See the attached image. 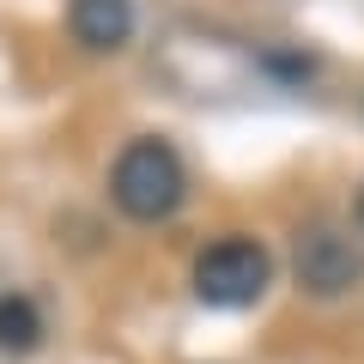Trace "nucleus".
I'll use <instances>...</instances> for the list:
<instances>
[{
    "mask_svg": "<svg viewBox=\"0 0 364 364\" xmlns=\"http://www.w3.org/2000/svg\"><path fill=\"white\" fill-rule=\"evenodd\" d=\"M267 279H273V261H267V249L249 243V237H225V243L200 249V261H195V298L219 304V310L255 304L261 291H267Z\"/></svg>",
    "mask_w": 364,
    "mask_h": 364,
    "instance_id": "obj_2",
    "label": "nucleus"
},
{
    "mask_svg": "<svg viewBox=\"0 0 364 364\" xmlns=\"http://www.w3.org/2000/svg\"><path fill=\"white\" fill-rule=\"evenodd\" d=\"M67 25L85 49H122L134 31V0H73Z\"/></svg>",
    "mask_w": 364,
    "mask_h": 364,
    "instance_id": "obj_4",
    "label": "nucleus"
},
{
    "mask_svg": "<svg viewBox=\"0 0 364 364\" xmlns=\"http://www.w3.org/2000/svg\"><path fill=\"white\" fill-rule=\"evenodd\" d=\"M291 261H298V286L316 291V298H340V291H352L364 279V255L340 231H328V225H310L298 237V255Z\"/></svg>",
    "mask_w": 364,
    "mask_h": 364,
    "instance_id": "obj_3",
    "label": "nucleus"
},
{
    "mask_svg": "<svg viewBox=\"0 0 364 364\" xmlns=\"http://www.w3.org/2000/svg\"><path fill=\"white\" fill-rule=\"evenodd\" d=\"M109 195H116V207L128 213V219H140V225L170 219V213L182 207V195H188L182 158L170 152L164 140H134L128 152L116 158V170H109Z\"/></svg>",
    "mask_w": 364,
    "mask_h": 364,
    "instance_id": "obj_1",
    "label": "nucleus"
},
{
    "mask_svg": "<svg viewBox=\"0 0 364 364\" xmlns=\"http://www.w3.org/2000/svg\"><path fill=\"white\" fill-rule=\"evenodd\" d=\"M43 334L37 310H31V298H0V352H31Z\"/></svg>",
    "mask_w": 364,
    "mask_h": 364,
    "instance_id": "obj_5",
    "label": "nucleus"
},
{
    "mask_svg": "<svg viewBox=\"0 0 364 364\" xmlns=\"http://www.w3.org/2000/svg\"><path fill=\"white\" fill-rule=\"evenodd\" d=\"M358 225H364V188H358Z\"/></svg>",
    "mask_w": 364,
    "mask_h": 364,
    "instance_id": "obj_6",
    "label": "nucleus"
}]
</instances>
